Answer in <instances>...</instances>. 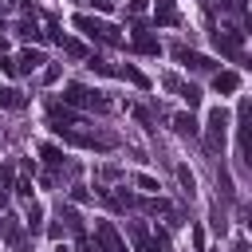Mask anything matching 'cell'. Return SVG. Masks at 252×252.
<instances>
[{"label": "cell", "mask_w": 252, "mask_h": 252, "mask_svg": "<svg viewBox=\"0 0 252 252\" xmlns=\"http://www.w3.org/2000/svg\"><path fill=\"white\" fill-rule=\"evenodd\" d=\"M193 248H197V252H205V232H201L197 224H193Z\"/></svg>", "instance_id": "obj_31"}, {"label": "cell", "mask_w": 252, "mask_h": 252, "mask_svg": "<svg viewBox=\"0 0 252 252\" xmlns=\"http://www.w3.org/2000/svg\"><path fill=\"white\" fill-rule=\"evenodd\" d=\"M228 8H232V12H240V16L248 12V4H244V0H228Z\"/></svg>", "instance_id": "obj_35"}, {"label": "cell", "mask_w": 252, "mask_h": 252, "mask_svg": "<svg viewBox=\"0 0 252 252\" xmlns=\"http://www.w3.org/2000/svg\"><path fill=\"white\" fill-rule=\"evenodd\" d=\"M71 24H75L87 39H98V43H106V47H122L118 28H114V24H106V20H94V16H75Z\"/></svg>", "instance_id": "obj_1"}, {"label": "cell", "mask_w": 252, "mask_h": 252, "mask_svg": "<svg viewBox=\"0 0 252 252\" xmlns=\"http://www.w3.org/2000/svg\"><path fill=\"white\" fill-rule=\"evenodd\" d=\"M177 181H181V189H185V197H193L197 193V177L185 169V165H177Z\"/></svg>", "instance_id": "obj_22"}, {"label": "cell", "mask_w": 252, "mask_h": 252, "mask_svg": "<svg viewBox=\"0 0 252 252\" xmlns=\"http://www.w3.org/2000/svg\"><path fill=\"white\" fill-rule=\"evenodd\" d=\"M0 232H4V240H8V244H20V236H24V228H20V220H16V217H4V220H0Z\"/></svg>", "instance_id": "obj_17"}, {"label": "cell", "mask_w": 252, "mask_h": 252, "mask_svg": "<svg viewBox=\"0 0 252 252\" xmlns=\"http://www.w3.org/2000/svg\"><path fill=\"white\" fill-rule=\"evenodd\" d=\"M87 4H94L98 12H110V8H114V0H87Z\"/></svg>", "instance_id": "obj_34"}, {"label": "cell", "mask_w": 252, "mask_h": 252, "mask_svg": "<svg viewBox=\"0 0 252 252\" xmlns=\"http://www.w3.org/2000/svg\"><path fill=\"white\" fill-rule=\"evenodd\" d=\"M0 71H4V75H20V71H16V59H12V55H4V59H0Z\"/></svg>", "instance_id": "obj_30"}, {"label": "cell", "mask_w": 252, "mask_h": 252, "mask_svg": "<svg viewBox=\"0 0 252 252\" xmlns=\"http://www.w3.org/2000/svg\"><path fill=\"white\" fill-rule=\"evenodd\" d=\"M4 32H8V28H4V20H0V47L8 43V35H4Z\"/></svg>", "instance_id": "obj_37"}, {"label": "cell", "mask_w": 252, "mask_h": 252, "mask_svg": "<svg viewBox=\"0 0 252 252\" xmlns=\"http://www.w3.org/2000/svg\"><path fill=\"white\" fill-rule=\"evenodd\" d=\"M126 12H130V16H142V12H146V0H130Z\"/></svg>", "instance_id": "obj_32"}, {"label": "cell", "mask_w": 252, "mask_h": 252, "mask_svg": "<svg viewBox=\"0 0 252 252\" xmlns=\"http://www.w3.org/2000/svg\"><path fill=\"white\" fill-rule=\"evenodd\" d=\"M39 158H43L47 173H55V169L63 165V150H59V146H51V142H47V146H39Z\"/></svg>", "instance_id": "obj_16"}, {"label": "cell", "mask_w": 252, "mask_h": 252, "mask_svg": "<svg viewBox=\"0 0 252 252\" xmlns=\"http://www.w3.org/2000/svg\"><path fill=\"white\" fill-rule=\"evenodd\" d=\"M87 67H91L94 75H114V67H110V63H102V59H94V55H87Z\"/></svg>", "instance_id": "obj_25"}, {"label": "cell", "mask_w": 252, "mask_h": 252, "mask_svg": "<svg viewBox=\"0 0 252 252\" xmlns=\"http://www.w3.org/2000/svg\"><path fill=\"white\" fill-rule=\"evenodd\" d=\"M24 224H28L32 232H39V228H43V205H35V201H32V205H28V213H24Z\"/></svg>", "instance_id": "obj_19"}, {"label": "cell", "mask_w": 252, "mask_h": 252, "mask_svg": "<svg viewBox=\"0 0 252 252\" xmlns=\"http://www.w3.org/2000/svg\"><path fill=\"white\" fill-rule=\"evenodd\" d=\"M138 209H146V213H169V201H161V197H146V201H138Z\"/></svg>", "instance_id": "obj_23"}, {"label": "cell", "mask_w": 252, "mask_h": 252, "mask_svg": "<svg viewBox=\"0 0 252 252\" xmlns=\"http://www.w3.org/2000/svg\"><path fill=\"white\" fill-rule=\"evenodd\" d=\"M173 130L177 134H201V126H197V118H193V110H185V114H173Z\"/></svg>", "instance_id": "obj_15"}, {"label": "cell", "mask_w": 252, "mask_h": 252, "mask_svg": "<svg viewBox=\"0 0 252 252\" xmlns=\"http://www.w3.org/2000/svg\"><path fill=\"white\" fill-rule=\"evenodd\" d=\"M236 130H240V158L248 161V154H252V102L248 98H240V106H236Z\"/></svg>", "instance_id": "obj_6"}, {"label": "cell", "mask_w": 252, "mask_h": 252, "mask_svg": "<svg viewBox=\"0 0 252 252\" xmlns=\"http://www.w3.org/2000/svg\"><path fill=\"white\" fill-rule=\"evenodd\" d=\"M39 63H47V59H43L35 47H24V51L16 55V71H20V75H32V71H39Z\"/></svg>", "instance_id": "obj_11"}, {"label": "cell", "mask_w": 252, "mask_h": 252, "mask_svg": "<svg viewBox=\"0 0 252 252\" xmlns=\"http://www.w3.org/2000/svg\"><path fill=\"white\" fill-rule=\"evenodd\" d=\"M213 43H217V51L228 55V59H240V55H244V32H236V28L213 32Z\"/></svg>", "instance_id": "obj_5"}, {"label": "cell", "mask_w": 252, "mask_h": 252, "mask_svg": "<svg viewBox=\"0 0 252 252\" xmlns=\"http://www.w3.org/2000/svg\"><path fill=\"white\" fill-rule=\"evenodd\" d=\"M28 106V94L20 87H0V110H24Z\"/></svg>", "instance_id": "obj_12"}, {"label": "cell", "mask_w": 252, "mask_h": 252, "mask_svg": "<svg viewBox=\"0 0 252 252\" xmlns=\"http://www.w3.org/2000/svg\"><path fill=\"white\" fill-rule=\"evenodd\" d=\"M224 134H228V110L224 106H213L209 110V122H205V138H209V150L213 154L224 150Z\"/></svg>", "instance_id": "obj_3"}, {"label": "cell", "mask_w": 252, "mask_h": 252, "mask_svg": "<svg viewBox=\"0 0 252 252\" xmlns=\"http://www.w3.org/2000/svg\"><path fill=\"white\" fill-rule=\"evenodd\" d=\"M75 252H98V244H94L87 232H79V244H75Z\"/></svg>", "instance_id": "obj_26"}, {"label": "cell", "mask_w": 252, "mask_h": 252, "mask_svg": "<svg viewBox=\"0 0 252 252\" xmlns=\"http://www.w3.org/2000/svg\"><path fill=\"white\" fill-rule=\"evenodd\" d=\"M63 102L67 106H83V110H110V98H102L98 91H91V87H83V83H67L63 87Z\"/></svg>", "instance_id": "obj_2"}, {"label": "cell", "mask_w": 252, "mask_h": 252, "mask_svg": "<svg viewBox=\"0 0 252 252\" xmlns=\"http://www.w3.org/2000/svg\"><path fill=\"white\" fill-rule=\"evenodd\" d=\"M154 20L165 24V28L177 24V20H181V16H177V4H173V0H154Z\"/></svg>", "instance_id": "obj_14"}, {"label": "cell", "mask_w": 252, "mask_h": 252, "mask_svg": "<svg viewBox=\"0 0 252 252\" xmlns=\"http://www.w3.org/2000/svg\"><path fill=\"white\" fill-rule=\"evenodd\" d=\"M47 126H51L55 134H63V130L83 126V118H79L75 106H67V102H47Z\"/></svg>", "instance_id": "obj_4"}, {"label": "cell", "mask_w": 252, "mask_h": 252, "mask_svg": "<svg viewBox=\"0 0 252 252\" xmlns=\"http://www.w3.org/2000/svg\"><path fill=\"white\" fill-rule=\"evenodd\" d=\"M55 252H71V248H67V244H59V248H55Z\"/></svg>", "instance_id": "obj_40"}, {"label": "cell", "mask_w": 252, "mask_h": 252, "mask_svg": "<svg viewBox=\"0 0 252 252\" xmlns=\"http://www.w3.org/2000/svg\"><path fill=\"white\" fill-rule=\"evenodd\" d=\"M134 252H154V248H150V240H146V244H134Z\"/></svg>", "instance_id": "obj_39"}, {"label": "cell", "mask_w": 252, "mask_h": 252, "mask_svg": "<svg viewBox=\"0 0 252 252\" xmlns=\"http://www.w3.org/2000/svg\"><path fill=\"white\" fill-rule=\"evenodd\" d=\"M94 244H98V252H126V240L118 236V228L110 220H98L94 224Z\"/></svg>", "instance_id": "obj_8"}, {"label": "cell", "mask_w": 252, "mask_h": 252, "mask_svg": "<svg viewBox=\"0 0 252 252\" xmlns=\"http://www.w3.org/2000/svg\"><path fill=\"white\" fill-rule=\"evenodd\" d=\"M55 79H59V67H55V63H51V67H47V71H43V83H55Z\"/></svg>", "instance_id": "obj_33"}, {"label": "cell", "mask_w": 252, "mask_h": 252, "mask_svg": "<svg viewBox=\"0 0 252 252\" xmlns=\"http://www.w3.org/2000/svg\"><path fill=\"white\" fill-rule=\"evenodd\" d=\"M150 248H154V252H173V248H169V232H165V228H158V232L150 236Z\"/></svg>", "instance_id": "obj_24"}, {"label": "cell", "mask_w": 252, "mask_h": 252, "mask_svg": "<svg viewBox=\"0 0 252 252\" xmlns=\"http://www.w3.org/2000/svg\"><path fill=\"white\" fill-rule=\"evenodd\" d=\"M59 47H63V55H71V59H87V47H83L79 39H67V35H59Z\"/></svg>", "instance_id": "obj_20"}, {"label": "cell", "mask_w": 252, "mask_h": 252, "mask_svg": "<svg viewBox=\"0 0 252 252\" xmlns=\"http://www.w3.org/2000/svg\"><path fill=\"white\" fill-rule=\"evenodd\" d=\"M16 193H20V197H28V201H32V177H20V181H16Z\"/></svg>", "instance_id": "obj_29"}, {"label": "cell", "mask_w": 252, "mask_h": 252, "mask_svg": "<svg viewBox=\"0 0 252 252\" xmlns=\"http://www.w3.org/2000/svg\"><path fill=\"white\" fill-rule=\"evenodd\" d=\"M173 59H177L181 67H189V71H217V59H209V55H201V51L185 47V43H177V47H173Z\"/></svg>", "instance_id": "obj_7"}, {"label": "cell", "mask_w": 252, "mask_h": 252, "mask_svg": "<svg viewBox=\"0 0 252 252\" xmlns=\"http://www.w3.org/2000/svg\"><path fill=\"white\" fill-rule=\"evenodd\" d=\"M161 83H165V91H177V98H181V102H185L189 110H193V106H201V91H197L193 83H181L177 75H165Z\"/></svg>", "instance_id": "obj_10"}, {"label": "cell", "mask_w": 252, "mask_h": 252, "mask_svg": "<svg viewBox=\"0 0 252 252\" xmlns=\"http://www.w3.org/2000/svg\"><path fill=\"white\" fill-rule=\"evenodd\" d=\"M16 35H24V39H35V43H39V39H43V32H39V24H35V20H32V16H28V20H20V24H16Z\"/></svg>", "instance_id": "obj_18"}, {"label": "cell", "mask_w": 252, "mask_h": 252, "mask_svg": "<svg viewBox=\"0 0 252 252\" xmlns=\"http://www.w3.org/2000/svg\"><path fill=\"white\" fill-rule=\"evenodd\" d=\"M130 47H134V51H142V55H161V43H158V35H154L146 24H134Z\"/></svg>", "instance_id": "obj_9"}, {"label": "cell", "mask_w": 252, "mask_h": 252, "mask_svg": "<svg viewBox=\"0 0 252 252\" xmlns=\"http://www.w3.org/2000/svg\"><path fill=\"white\" fill-rule=\"evenodd\" d=\"M213 87H217V94H236L240 91V75L236 71H217L213 75Z\"/></svg>", "instance_id": "obj_13"}, {"label": "cell", "mask_w": 252, "mask_h": 252, "mask_svg": "<svg viewBox=\"0 0 252 252\" xmlns=\"http://www.w3.org/2000/svg\"><path fill=\"white\" fill-rule=\"evenodd\" d=\"M232 252H248V240H236V248Z\"/></svg>", "instance_id": "obj_38"}, {"label": "cell", "mask_w": 252, "mask_h": 252, "mask_svg": "<svg viewBox=\"0 0 252 252\" xmlns=\"http://www.w3.org/2000/svg\"><path fill=\"white\" fill-rule=\"evenodd\" d=\"M217 185H220V193H224V197H232V177H228L224 169L217 173Z\"/></svg>", "instance_id": "obj_27"}, {"label": "cell", "mask_w": 252, "mask_h": 252, "mask_svg": "<svg viewBox=\"0 0 252 252\" xmlns=\"http://www.w3.org/2000/svg\"><path fill=\"white\" fill-rule=\"evenodd\" d=\"M8 209V189H0V213Z\"/></svg>", "instance_id": "obj_36"}, {"label": "cell", "mask_w": 252, "mask_h": 252, "mask_svg": "<svg viewBox=\"0 0 252 252\" xmlns=\"http://www.w3.org/2000/svg\"><path fill=\"white\" fill-rule=\"evenodd\" d=\"M134 181H138V189H150V193H154V189H158V181H154V177H150V173H138V177H134Z\"/></svg>", "instance_id": "obj_28"}, {"label": "cell", "mask_w": 252, "mask_h": 252, "mask_svg": "<svg viewBox=\"0 0 252 252\" xmlns=\"http://www.w3.org/2000/svg\"><path fill=\"white\" fill-rule=\"evenodd\" d=\"M114 75H122V79H130L134 87H150V79L138 71V67H114Z\"/></svg>", "instance_id": "obj_21"}]
</instances>
